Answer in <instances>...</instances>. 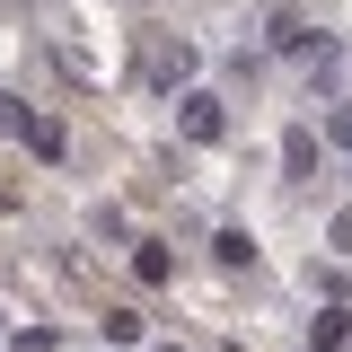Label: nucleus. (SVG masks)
<instances>
[{
    "label": "nucleus",
    "mask_w": 352,
    "mask_h": 352,
    "mask_svg": "<svg viewBox=\"0 0 352 352\" xmlns=\"http://www.w3.org/2000/svg\"><path fill=\"white\" fill-rule=\"evenodd\" d=\"M0 132H9V141H27L44 168H62V159H71V124H62L53 106H36L27 88H0Z\"/></svg>",
    "instance_id": "nucleus-1"
},
{
    "label": "nucleus",
    "mask_w": 352,
    "mask_h": 352,
    "mask_svg": "<svg viewBox=\"0 0 352 352\" xmlns=\"http://www.w3.org/2000/svg\"><path fill=\"white\" fill-rule=\"evenodd\" d=\"M176 132H185V141H194V150H220V141H229V97H220V88H176Z\"/></svg>",
    "instance_id": "nucleus-2"
},
{
    "label": "nucleus",
    "mask_w": 352,
    "mask_h": 352,
    "mask_svg": "<svg viewBox=\"0 0 352 352\" xmlns=\"http://www.w3.org/2000/svg\"><path fill=\"white\" fill-rule=\"evenodd\" d=\"M264 44H273V53H282V62H317V53H326V27H317V18H300V9H264Z\"/></svg>",
    "instance_id": "nucleus-3"
},
{
    "label": "nucleus",
    "mask_w": 352,
    "mask_h": 352,
    "mask_svg": "<svg viewBox=\"0 0 352 352\" xmlns=\"http://www.w3.org/2000/svg\"><path fill=\"white\" fill-rule=\"evenodd\" d=\"M124 264H132V282H141V291H168V282H176V247H168V238H141V229H132Z\"/></svg>",
    "instance_id": "nucleus-4"
},
{
    "label": "nucleus",
    "mask_w": 352,
    "mask_h": 352,
    "mask_svg": "<svg viewBox=\"0 0 352 352\" xmlns=\"http://www.w3.org/2000/svg\"><path fill=\"white\" fill-rule=\"evenodd\" d=\"M194 71H203V53L185 36H159L150 44V88H194Z\"/></svg>",
    "instance_id": "nucleus-5"
},
{
    "label": "nucleus",
    "mask_w": 352,
    "mask_h": 352,
    "mask_svg": "<svg viewBox=\"0 0 352 352\" xmlns=\"http://www.w3.org/2000/svg\"><path fill=\"white\" fill-rule=\"evenodd\" d=\"M282 185H291V194L317 185V124H291V132H282Z\"/></svg>",
    "instance_id": "nucleus-6"
},
{
    "label": "nucleus",
    "mask_w": 352,
    "mask_h": 352,
    "mask_svg": "<svg viewBox=\"0 0 352 352\" xmlns=\"http://www.w3.org/2000/svg\"><path fill=\"white\" fill-rule=\"evenodd\" d=\"M308 352H352V300H326L308 317Z\"/></svg>",
    "instance_id": "nucleus-7"
},
{
    "label": "nucleus",
    "mask_w": 352,
    "mask_h": 352,
    "mask_svg": "<svg viewBox=\"0 0 352 352\" xmlns=\"http://www.w3.org/2000/svg\"><path fill=\"white\" fill-rule=\"evenodd\" d=\"M212 264H220V273H256V229L220 220V229H212Z\"/></svg>",
    "instance_id": "nucleus-8"
},
{
    "label": "nucleus",
    "mask_w": 352,
    "mask_h": 352,
    "mask_svg": "<svg viewBox=\"0 0 352 352\" xmlns=\"http://www.w3.org/2000/svg\"><path fill=\"white\" fill-rule=\"evenodd\" d=\"M97 335H106V344H150V317H141V308H132V300H115V308H106V317H97Z\"/></svg>",
    "instance_id": "nucleus-9"
},
{
    "label": "nucleus",
    "mask_w": 352,
    "mask_h": 352,
    "mask_svg": "<svg viewBox=\"0 0 352 352\" xmlns=\"http://www.w3.org/2000/svg\"><path fill=\"white\" fill-rule=\"evenodd\" d=\"M88 238H106V247H132V220H124V203H97V212H88Z\"/></svg>",
    "instance_id": "nucleus-10"
},
{
    "label": "nucleus",
    "mask_w": 352,
    "mask_h": 352,
    "mask_svg": "<svg viewBox=\"0 0 352 352\" xmlns=\"http://www.w3.org/2000/svg\"><path fill=\"white\" fill-rule=\"evenodd\" d=\"M308 291H317V300H352V273L344 264H308Z\"/></svg>",
    "instance_id": "nucleus-11"
},
{
    "label": "nucleus",
    "mask_w": 352,
    "mask_h": 352,
    "mask_svg": "<svg viewBox=\"0 0 352 352\" xmlns=\"http://www.w3.org/2000/svg\"><path fill=\"white\" fill-rule=\"evenodd\" d=\"M326 141L352 150V97H326Z\"/></svg>",
    "instance_id": "nucleus-12"
},
{
    "label": "nucleus",
    "mask_w": 352,
    "mask_h": 352,
    "mask_svg": "<svg viewBox=\"0 0 352 352\" xmlns=\"http://www.w3.org/2000/svg\"><path fill=\"white\" fill-rule=\"evenodd\" d=\"M9 352H62V335L53 326H27V335H9Z\"/></svg>",
    "instance_id": "nucleus-13"
},
{
    "label": "nucleus",
    "mask_w": 352,
    "mask_h": 352,
    "mask_svg": "<svg viewBox=\"0 0 352 352\" xmlns=\"http://www.w3.org/2000/svg\"><path fill=\"white\" fill-rule=\"evenodd\" d=\"M326 238H335V256L352 264V203H344V212H335V220H326Z\"/></svg>",
    "instance_id": "nucleus-14"
},
{
    "label": "nucleus",
    "mask_w": 352,
    "mask_h": 352,
    "mask_svg": "<svg viewBox=\"0 0 352 352\" xmlns=\"http://www.w3.org/2000/svg\"><path fill=\"white\" fill-rule=\"evenodd\" d=\"M9 212H18V194H9V185H0V220H9Z\"/></svg>",
    "instance_id": "nucleus-15"
},
{
    "label": "nucleus",
    "mask_w": 352,
    "mask_h": 352,
    "mask_svg": "<svg viewBox=\"0 0 352 352\" xmlns=\"http://www.w3.org/2000/svg\"><path fill=\"white\" fill-rule=\"evenodd\" d=\"M141 352H185V344H141Z\"/></svg>",
    "instance_id": "nucleus-16"
},
{
    "label": "nucleus",
    "mask_w": 352,
    "mask_h": 352,
    "mask_svg": "<svg viewBox=\"0 0 352 352\" xmlns=\"http://www.w3.org/2000/svg\"><path fill=\"white\" fill-rule=\"evenodd\" d=\"M0 335H9V308H0Z\"/></svg>",
    "instance_id": "nucleus-17"
},
{
    "label": "nucleus",
    "mask_w": 352,
    "mask_h": 352,
    "mask_svg": "<svg viewBox=\"0 0 352 352\" xmlns=\"http://www.w3.org/2000/svg\"><path fill=\"white\" fill-rule=\"evenodd\" d=\"M220 352H247V344H220Z\"/></svg>",
    "instance_id": "nucleus-18"
},
{
    "label": "nucleus",
    "mask_w": 352,
    "mask_h": 352,
    "mask_svg": "<svg viewBox=\"0 0 352 352\" xmlns=\"http://www.w3.org/2000/svg\"><path fill=\"white\" fill-rule=\"evenodd\" d=\"M344 176H352V150H344Z\"/></svg>",
    "instance_id": "nucleus-19"
},
{
    "label": "nucleus",
    "mask_w": 352,
    "mask_h": 352,
    "mask_svg": "<svg viewBox=\"0 0 352 352\" xmlns=\"http://www.w3.org/2000/svg\"><path fill=\"white\" fill-rule=\"evenodd\" d=\"M141 9H159V0H141Z\"/></svg>",
    "instance_id": "nucleus-20"
}]
</instances>
